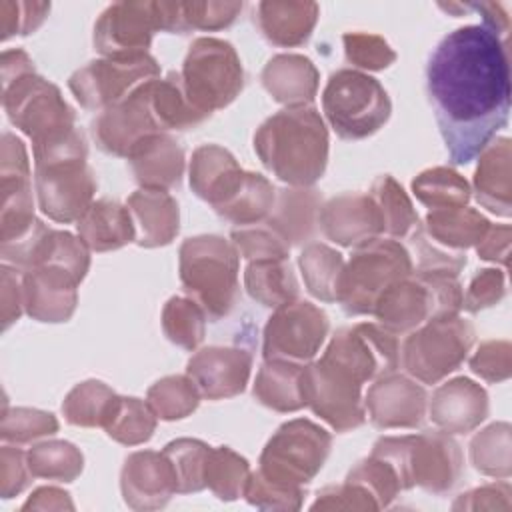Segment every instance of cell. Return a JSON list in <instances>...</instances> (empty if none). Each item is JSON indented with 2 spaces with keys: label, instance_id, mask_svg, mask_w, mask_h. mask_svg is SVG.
Segmentation results:
<instances>
[{
  "label": "cell",
  "instance_id": "cell-1",
  "mask_svg": "<svg viewBox=\"0 0 512 512\" xmlns=\"http://www.w3.org/2000/svg\"><path fill=\"white\" fill-rule=\"evenodd\" d=\"M426 92L450 160L472 162L508 122L510 60L504 38L484 24L448 32L428 58Z\"/></svg>",
  "mask_w": 512,
  "mask_h": 512
},
{
  "label": "cell",
  "instance_id": "cell-2",
  "mask_svg": "<svg viewBox=\"0 0 512 512\" xmlns=\"http://www.w3.org/2000/svg\"><path fill=\"white\" fill-rule=\"evenodd\" d=\"M262 164L282 182L310 186L328 162V132L312 106H290L270 116L254 134Z\"/></svg>",
  "mask_w": 512,
  "mask_h": 512
},
{
  "label": "cell",
  "instance_id": "cell-3",
  "mask_svg": "<svg viewBox=\"0 0 512 512\" xmlns=\"http://www.w3.org/2000/svg\"><path fill=\"white\" fill-rule=\"evenodd\" d=\"M180 280L186 294L216 322L238 300V250L220 236L188 238L180 246Z\"/></svg>",
  "mask_w": 512,
  "mask_h": 512
},
{
  "label": "cell",
  "instance_id": "cell-4",
  "mask_svg": "<svg viewBox=\"0 0 512 512\" xmlns=\"http://www.w3.org/2000/svg\"><path fill=\"white\" fill-rule=\"evenodd\" d=\"M372 454L392 464L402 490L420 486L434 494L450 490L458 482L464 464L456 440L438 430L418 436L380 438Z\"/></svg>",
  "mask_w": 512,
  "mask_h": 512
},
{
  "label": "cell",
  "instance_id": "cell-5",
  "mask_svg": "<svg viewBox=\"0 0 512 512\" xmlns=\"http://www.w3.org/2000/svg\"><path fill=\"white\" fill-rule=\"evenodd\" d=\"M410 272V254L402 244L372 238L356 246L348 264L342 266L336 300L346 314H372L380 294L394 282L410 276Z\"/></svg>",
  "mask_w": 512,
  "mask_h": 512
},
{
  "label": "cell",
  "instance_id": "cell-6",
  "mask_svg": "<svg viewBox=\"0 0 512 512\" xmlns=\"http://www.w3.org/2000/svg\"><path fill=\"white\" fill-rule=\"evenodd\" d=\"M322 108L340 138L362 140L386 124L392 104L376 78L342 68L330 74L322 92Z\"/></svg>",
  "mask_w": 512,
  "mask_h": 512
},
{
  "label": "cell",
  "instance_id": "cell-7",
  "mask_svg": "<svg viewBox=\"0 0 512 512\" xmlns=\"http://www.w3.org/2000/svg\"><path fill=\"white\" fill-rule=\"evenodd\" d=\"M330 442V434L310 420L286 422L268 440L256 474L272 486L302 490V484H308L322 468Z\"/></svg>",
  "mask_w": 512,
  "mask_h": 512
},
{
  "label": "cell",
  "instance_id": "cell-8",
  "mask_svg": "<svg viewBox=\"0 0 512 512\" xmlns=\"http://www.w3.org/2000/svg\"><path fill=\"white\" fill-rule=\"evenodd\" d=\"M184 92L206 118L228 106L244 86V70L232 44L218 38H198L180 72Z\"/></svg>",
  "mask_w": 512,
  "mask_h": 512
},
{
  "label": "cell",
  "instance_id": "cell-9",
  "mask_svg": "<svg viewBox=\"0 0 512 512\" xmlns=\"http://www.w3.org/2000/svg\"><path fill=\"white\" fill-rule=\"evenodd\" d=\"M4 106L12 122L32 138L34 154L62 142L76 130L74 114L60 90L36 76L34 70L16 76L14 92H4Z\"/></svg>",
  "mask_w": 512,
  "mask_h": 512
},
{
  "label": "cell",
  "instance_id": "cell-10",
  "mask_svg": "<svg viewBox=\"0 0 512 512\" xmlns=\"http://www.w3.org/2000/svg\"><path fill=\"white\" fill-rule=\"evenodd\" d=\"M472 342L474 328L468 320L458 314L438 316L406 338L400 364L420 382L436 384L464 362Z\"/></svg>",
  "mask_w": 512,
  "mask_h": 512
},
{
  "label": "cell",
  "instance_id": "cell-11",
  "mask_svg": "<svg viewBox=\"0 0 512 512\" xmlns=\"http://www.w3.org/2000/svg\"><path fill=\"white\" fill-rule=\"evenodd\" d=\"M158 74L160 68L148 52L136 56H106L104 60L88 62L84 68L76 70L68 86L84 108L104 112L124 100L140 84L158 78Z\"/></svg>",
  "mask_w": 512,
  "mask_h": 512
},
{
  "label": "cell",
  "instance_id": "cell-12",
  "mask_svg": "<svg viewBox=\"0 0 512 512\" xmlns=\"http://www.w3.org/2000/svg\"><path fill=\"white\" fill-rule=\"evenodd\" d=\"M322 360L364 384L400 366V346L394 332L364 322L340 328L332 336Z\"/></svg>",
  "mask_w": 512,
  "mask_h": 512
},
{
  "label": "cell",
  "instance_id": "cell-13",
  "mask_svg": "<svg viewBox=\"0 0 512 512\" xmlns=\"http://www.w3.org/2000/svg\"><path fill=\"white\" fill-rule=\"evenodd\" d=\"M38 202L56 222L80 220L92 204L96 182L84 154H66L36 162Z\"/></svg>",
  "mask_w": 512,
  "mask_h": 512
},
{
  "label": "cell",
  "instance_id": "cell-14",
  "mask_svg": "<svg viewBox=\"0 0 512 512\" xmlns=\"http://www.w3.org/2000/svg\"><path fill=\"white\" fill-rule=\"evenodd\" d=\"M328 334V316L310 302H286L264 328V358L302 364L316 356Z\"/></svg>",
  "mask_w": 512,
  "mask_h": 512
},
{
  "label": "cell",
  "instance_id": "cell-15",
  "mask_svg": "<svg viewBox=\"0 0 512 512\" xmlns=\"http://www.w3.org/2000/svg\"><path fill=\"white\" fill-rule=\"evenodd\" d=\"M360 388L362 384L322 358L310 366H304L306 406L324 418L336 432H346L364 422Z\"/></svg>",
  "mask_w": 512,
  "mask_h": 512
},
{
  "label": "cell",
  "instance_id": "cell-16",
  "mask_svg": "<svg viewBox=\"0 0 512 512\" xmlns=\"http://www.w3.org/2000/svg\"><path fill=\"white\" fill-rule=\"evenodd\" d=\"M156 30H162L158 2H118L96 22L94 46L104 56L144 54Z\"/></svg>",
  "mask_w": 512,
  "mask_h": 512
},
{
  "label": "cell",
  "instance_id": "cell-17",
  "mask_svg": "<svg viewBox=\"0 0 512 512\" xmlns=\"http://www.w3.org/2000/svg\"><path fill=\"white\" fill-rule=\"evenodd\" d=\"M152 80L140 84L124 100L106 108L92 122L94 138L104 152L114 156H128L132 148L144 138L162 132L150 106Z\"/></svg>",
  "mask_w": 512,
  "mask_h": 512
},
{
  "label": "cell",
  "instance_id": "cell-18",
  "mask_svg": "<svg viewBox=\"0 0 512 512\" xmlns=\"http://www.w3.org/2000/svg\"><path fill=\"white\" fill-rule=\"evenodd\" d=\"M252 366V354L236 346H210L188 362V378L208 400L236 396L244 390Z\"/></svg>",
  "mask_w": 512,
  "mask_h": 512
},
{
  "label": "cell",
  "instance_id": "cell-19",
  "mask_svg": "<svg viewBox=\"0 0 512 512\" xmlns=\"http://www.w3.org/2000/svg\"><path fill=\"white\" fill-rule=\"evenodd\" d=\"M426 392L416 382L388 372L370 386L366 410L378 428H416L424 420Z\"/></svg>",
  "mask_w": 512,
  "mask_h": 512
},
{
  "label": "cell",
  "instance_id": "cell-20",
  "mask_svg": "<svg viewBox=\"0 0 512 512\" xmlns=\"http://www.w3.org/2000/svg\"><path fill=\"white\" fill-rule=\"evenodd\" d=\"M178 492L172 462L164 452H134L122 468V494L136 510L162 508Z\"/></svg>",
  "mask_w": 512,
  "mask_h": 512
},
{
  "label": "cell",
  "instance_id": "cell-21",
  "mask_svg": "<svg viewBox=\"0 0 512 512\" xmlns=\"http://www.w3.org/2000/svg\"><path fill=\"white\" fill-rule=\"evenodd\" d=\"M80 278L60 264H40L24 276V306L42 322H64L76 306Z\"/></svg>",
  "mask_w": 512,
  "mask_h": 512
},
{
  "label": "cell",
  "instance_id": "cell-22",
  "mask_svg": "<svg viewBox=\"0 0 512 512\" xmlns=\"http://www.w3.org/2000/svg\"><path fill=\"white\" fill-rule=\"evenodd\" d=\"M324 234L342 246H360L384 232L380 210L372 196L342 194L318 214Z\"/></svg>",
  "mask_w": 512,
  "mask_h": 512
},
{
  "label": "cell",
  "instance_id": "cell-23",
  "mask_svg": "<svg viewBox=\"0 0 512 512\" xmlns=\"http://www.w3.org/2000/svg\"><path fill=\"white\" fill-rule=\"evenodd\" d=\"M246 172L236 164L234 156L216 146H200L190 164V186L192 190L210 202L214 210L224 206L242 186Z\"/></svg>",
  "mask_w": 512,
  "mask_h": 512
},
{
  "label": "cell",
  "instance_id": "cell-24",
  "mask_svg": "<svg viewBox=\"0 0 512 512\" xmlns=\"http://www.w3.org/2000/svg\"><path fill=\"white\" fill-rule=\"evenodd\" d=\"M488 414V396L484 388L468 378H456L442 384L432 398L430 418L446 432L464 434L476 428Z\"/></svg>",
  "mask_w": 512,
  "mask_h": 512
},
{
  "label": "cell",
  "instance_id": "cell-25",
  "mask_svg": "<svg viewBox=\"0 0 512 512\" xmlns=\"http://www.w3.org/2000/svg\"><path fill=\"white\" fill-rule=\"evenodd\" d=\"M134 228L136 242L144 248L168 244L178 232V204L160 188L136 190L126 202Z\"/></svg>",
  "mask_w": 512,
  "mask_h": 512
},
{
  "label": "cell",
  "instance_id": "cell-26",
  "mask_svg": "<svg viewBox=\"0 0 512 512\" xmlns=\"http://www.w3.org/2000/svg\"><path fill=\"white\" fill-rule=\"evenodd\" d=\"M136 180L144 188L166 190L180 182L184 152L178 142L162 132L144 138L126 156Z\"/></svg>",
  "mask_w": 512,
  "mask_h": 512
},
{
  "label": "cell",
  "instance_id": "cell-27",
  "mask_svg": "<svg viewBox=\"0 0 512 512\" xmlns=\"http://www.w3.org/2000/svg\"><path fill=\"white\" fill-rule=\"evenodd\" d=\"M82 244L96 252L116 250L136 240V228L128 206L116 200H96L76 224Z\"/></svg>",
  "mask_w": 512,
  "mask_h": 512
},
{
  "label": "cell",
  "instance_id": "cell-28",
  "mask_svg": "<svg viewBox=\"0 0 512 512\" xmlns=\"http://www.w3.org/2000/svg\"><path fill=\"white\" fill-rule=\"evenodd\" d=\"M262 84L274 100L290 106H304L316 96L318 72L304 56L280 54L262 70Z\"/></svg>",
  "mask_w": 512,
  "mask_h": 512
},
{
  "label": "cell",
  "instance_id": "cell-29",
  "mask_svg": "<svg viewBox=\"0 0 512 512\" xmlns=\"http://www.w3.org/2000/svg\"><path fill=\"white\" fill-rule=\"evenodd\" d=\"M474 174L478 202L500 216L510 214V140L498 138L480 152Z\"/></svg>",
  "mask_w": 512,
  "mask_h": 512
},
{
  "label": "cell",
  "instance_id": "cell-30",
  "mask_svg": "<svg viewBox=\"0 0 512 512\" xmlns=\"http://www.w3.org/2000/svg\"><path fill=\"white\" fill-rule=\"evenodd\" d=\"M318 18L316 4L262 2L258 4V26L262 34L278 46H298L308 40Z\"/></svg>",
  "mask_w": 512,
  "mask_h": 512
},
{
  "label": "cell",
  "instance_id": "cell-31",
  "mask_svg": "<svg viewBox=\"0 0 512 512\" xmlns=\"http://www.w3.org/2000/svg\"><path fill=\"white\" fill-rule=\"evenodd\" d=\"M254 396L260 404L278 412H294L306 406L304 366L284 360H266L256 376Z\"/></svg>",
  "mask_w": 512,
  "mask_h": 512
},
{
  "label": "cell",
  "instance_id": "cell-32",
  "mask_svg": "<svg viewBox=\"0 0 512 512\" xmlns=\"http://www.w3.org/2000/svg\"><path fill=\"white\" fill-rule=\"evenodd\" d=\"M316 208L318 194L314 190H282L276 210L272 208L264 226L290 248L312 236Z\"/></svg>",
  "mask_w": 512,
  "mask_h": 512
},
{
  "label": "cell",
  "instance_id": "cell-33",
  "mask_svg": "<svg viewBox=\"0 0 512 512\" xmlns=\"http://www.w3.org/2000/svg\"><path fill=\"white\" fill-rule=\"evenodd\" d=\"M248 294L264 306L278 308L298 296V282L286 258L252 260L244 272Z\"/></svg>",
  "mask_w": 512,
  "mask_h": 512
},
{
  "label": "cell",
  "instance_id": "cell-34",
  "mask_svg": "<svg viewBox=\"0 0 512 512\" xmlns=\"http://www.w3.org/2000/svg\"><path fill=\"white\" fill-rule=\"evenodd\" d=\"M428 232L448 248L476 246L490 228V222L472 208H442L426 216Z\"/></svg>",
  "mask_w": 512,
  "mask_h": 512
},
{
  "label": "cell",
  "instance_id": "cell-35",
  "mask_svg": "<svg viewBox=\"0 0 512 512\" xmlns=\"http://www.w3.org/2000/svg\"><path fill=\"white\" fill-rule=\"evenodd\" d=\"M118 396L102 382L78 384L62 404V412L70 424L76 426H106L112 418Z\"/></svg>",
  "mask_w": 512,
  "mask_h": 512
},
{
  "label": "cell",
  "instance_id": "cell-36",
  "mask_svg": "<svg viewBox=\"0 0 512 512\" xmlns=\"http://www.w3.org/2000/svg\"><path fill=\"white\" fill-rule=\"evenodd\" d=\"M274 206V188L262 176L254 172H246L242 186L238 192L216 212L226 220L248 226L262 220Z\"/></svg>",
  "mask_w": 512,
  "mask_h": 512
},
{
  "label": "cell",
  "instance_id": "cell-37",
  "mask_svg": "<svg viewBox=\"0 0 512 512\" xmlns=\"http://www.w3.org/2000/svg\"><path fill=\"white\" fill-rule=\"evenodd\" d=\"M412 190L416 198L434 208H462L470 198L468 182L450 168H434L422 172L414 182Z\"/></svg>",
  "mask_w": 512,
  "mask_h": 512
},
{
  "label": "cell",
  "instance_id": "cell-38",
  "mask_svg": "<svg viewBox=\"0 0 512 512\" xmlns=\"http://www.w3.org/2000/svg\"><path fill=\"white\" fill-rule=\"evenodd\" d=\"M250 478L248 462L228 446L210 448L206 460L204 482L220 500H234L244 494Z\"/></svg>",
  "mask_w": 512,
  "mask_h": 512
},
{
  "label": "cell",
  "instance_id": "cell-39",
  "mask_svg": "<svg viewBox=\"0 0 512 512\" xmlns=\"http://www.w3.org/2000/svg\"><path fill=\"white\" fill-rule=\"evenodd\" d=\"M372 198L380 210L382 228L392 236H410L418 226V216L412 210L404 190L390 176H380L372 186Z\"/></svg>",
  "mask_w": 512,
  "mask_h": 512
},
{
  "label": "cell",
  "instance_id": "cell-40",
  "mask_svg": "<svg viewBox=\"0 0 512 512\" xmlns=\"http://www.w3.org/2000/svg\"><path fill=\"white\" fill-rule=\"evenodd\" d=\"M342 266V256L324 244H310L300 256V268L308 290L324 302L336 300V284Z\"/></svg>",
  "mask_w": 512,
  "mask_h": 512
},
{
  "label": "cell",
  "instance_id": "cell-41",
  "mask_svg": "<svg viewBox=\"0 0 512 512\" xmlns=\"http://www.w3.org/2000/svg\"><path fill=\"white\" fill-rule=\"evenodd\" d=\"M162 452L172 462L176 482H178V492H182V494L198 492L206 486L204 472H206V460H208L210 446H206L200 440L182 438V440L170 442Z\"/></svg>",
  "mask_w": 512,
  "mask_h": 512
},
{
  "label": "cell",
  "instance_id": "cell-42",
  "mask_svg": "<svg viewBox=\"0 0 512 512\" xmlns=\"http://www.w3.org/2000/svg\"><path fill=\"white\" fill-rule=\"evenodd\" d=\"M154 410L138 398H120L118 406L104 426L108 436L122 444H140L154 432Z\"/></svg>",
  "mask_w": 512,
  "mask_h": 512
},
{
  "label": "cell",
  "instance_id": "cell-43",
  "mask_svg": "<svg viewBox=\"0 0 512 512\" xmlns=\"http://www.w3.org/2000/svg\"><path fill=\"white\" fill-rule=\"evenodd\" d=\"M204 316V310L194 300L178 296L170 298L162 314V326L168 340L186 350L196 348L204 338Z\"/></svg>",
  "mask_w": 512,
  "mask_h": 512
},
{
  "label": "cell",
  "instance_id": "cell-44",
  "mask_svg": "<svg viewBox=\"0 0 512 512\" xmlns=\"http://www.w3.org/2000/svg\"><path fill=\"white\" fill-rule=\"evenodd\" d=\"M474 468L488 476L508 478L510 474V426L492 424L472 440Z\"/></svg>",
  "mask_w": 512,
  "mask_h": 512
},
{
  "label": "cell",
  "instance_id": "cell-45",
  "mask_svg": "<svg viewBox=\"0 0 512 512\" xmlns=\"http://www.w3.org/2000/svg\"><path fill=\"white\" fill-rule=\"evenodd\" d=\"M198 388L190 378L168 376L148 390L150 408L164 420L184 418L198 406Z\"/></svg>",
  "mask_w": 512,
  "mask_h": 512
},
{
  "label": "cell",
  "instance_id": "cell-46",
  "mask_svg": "<svg viewBox=\"0 0 512 512\" xmlns=\"http://www.w3.org/2000/svg\"><path fill=\"white\" fill-rule=\"evenodd\" d=\"M28 468L32 476L56 478L70 482L82 470V454L68 442H48L28 452Z\"/></svg>",
  "mask_w": 512,
  "mask_h": 512
},
{
  "label": "cell",
  "instance_id": "cell-47",
  "mask_svg": "<svg viewBox=\"0 0 512 512\" xmlns=\"http://www.w3.org/2000/svg\"><path fill=\"white\" fill-rule=\"evenodd\" d=\"M344 50L354 66L368 70H382L396 60L392 48L380 36L372 34H344Z\"/></svg>",
  "mask_w": 512,
  "mask_h": 512
},
{
  "label": "cell",
  "instance_id": "cell-48",
  "mask_svg": "<svg viewBox=\"0 0 512 512\" xmlns=\"http://www.w3.org/2000/svg\"><path fill=\"white\" fill-rule=\"evenodd\" d=\"M234 246L238 254L250 260L262 258H288L290 248L266 226L260 228H240L232 232Z\"/></svg>",
  "mask_w": 512,
  "mask_h": 512
},
{
  "label": "cell",
  "instance_id": "cell-49",
  "mask_svg": "<svg viewBox=\"0 0 512 512\" xmlns=\"http://www.w3.org/2000/svg\"><path fill=\"white\" fill-rule=\"evenodd\" d=\"M474 374L488 382H500L510 376V344L506 340H488L480 344L470 358Z\"/></svg>",
  "mask_w": 512,
  "mask_h": 512
},
{
  "label": "cell",
  "instance_id": "cell-50",
  "mask_svg": "<svg viewBox=\"0 0 512 512\" xmlns=\"http://www.w3.org/2000/svg\"><path fill=\"white\" fill-rule=\"evenodd\" d=\"M504 296V274L502 270H480L470 286L466 296H462V306L468 312H478L482 308H488L496 302H500V298Z\"/></svg>",
  "mask_w": 512,
  "mask_h": 512
},
{
  "label": "cell",
  "instance_id": "cell-51",
  "mask_svg": "<svg viewBox=\"0 0 512 512\" xmlns=\"http://www.w3.org/2000/svg\"><path fill=\"white\" fill-rule=\"evenodd\" d=\"M480 258L506 264L510 252V226H490L484 238L476 244Z\"/></svg>",
  "mask_w": 512,
  "mask_h": 512
}]
</instances>
